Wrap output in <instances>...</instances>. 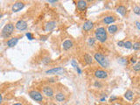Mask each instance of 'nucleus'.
<instances>
[{
	"label": "nucleus",
	"mask_w": 140,
	"mask_h": 105,
	"mask_svg": "<svg viewBox=\"0 0 140 105\" xmlns=\"http://www.w3.org/2000/svg\"><path fill=\"white\" fill-rule=\"evenodd\" d=\"M95 36H96V39L102 43H104L108 39L107 31L104 27H99L95 31Z\"/></svg>",
	"instance_id": "obj_1"
},
{
	"label": "nucleus",
	"mask_w": 140,
	"mask_h": 105,
	"mask_svg": "<svg viewBox=\"0 0 140 105\" xmlns=\"http://www.w3.org/2000/svg\"><path fill=\"white\" fill-rule=\"evenodd\" d=\"M94 58H95V60H96V61H97L102 67H103V68H109V60L103 55V54H100V52H96L94 55Z\"/></svg>",
	"instance_id": "obj_2"
},
{
	"label": "nucleus",
	"mask_w": 140,
	"mask_h": 105,
	"mask_svg": "<svg viewBox=\"0 0 140 105\" xmlns=\"http://www.w3.org/2000/svg\"><path fill=\"white\" fill-rule=\"evenodd\" d=\"M13 31H14V26L12 24V23H9V24L5 25V26H4V28L2 29L1 36L3 38H5V39L9 38L12 34Z\"/></svg>",
	"instance_id": "obj_3"
},
{
	"label": "nucleus",
	"mask_w": 140,
	"mask_h": 105,
	"mask_svg": "<svg viewBox=\"0 0 140 105\" xmlns=\"http://www.w3.org/2000/svg\"><path fill=\"white\" fill-rule=\"evenodd\" d=\"M29 95L33 100L35 101V102H42L43 101V95H41V93H39V91H36V90L30 91Z\"/></svg>",
	"instance_id": "obj_4"
},
{
	"label": "nucleus",
	"mask_w": 140,
	"mask_h": 105,
	"mask_svg": "<svg viewBox=\"0 0 140 105\" xmlns=\"http://www.w3.org/2000/svg\"><path fill=\"white\" fill-rule=\"evenodd\" d=\"M64 72H65V68H60V67H58V68H52V69L46 70V74H47V75H53V74H57V75H62Z\"/></svg>",
	"instance_id": "obj_5"
},
{
	"label": "nucleus",
	"mask_w": 140,
	"mask_h": 105,
	"mask_svg": "<svg viewBox=\"0 0 140 105\" xmlns=\"http://www.w3.org/2000/svg\"><path fill=\"white\" fill-rule=\"evenodd\" d=\"M42 92H43V94L46 95V96L50 97V98H51V97H53V95H54V91H53V89L49 86L44 87V88H43V89H42Z\"/></svg>",
	"instance_id": "obj_6"
},
{
	"label": "nucleus",
	"mask_w": 140,
	"mask_h": 105,
	"mask_svg": "<svg viewBox=\"0 0 140 105\" xmlns=\"http://www.w3.org/2000/svg\"><path fill=\"white\" fill-rule=\"evenodd\" d=\"M24 7H25V4L23 3V2H16V3H14L13 5H12V10L13 12H17L21 11Z\"/></svg>",
	"instance_id": "obj_7"
},
{
	"label": "nucleus",
	"mask_w": 140,
	"mask_h": 105,
	"mask_svg": "<svg viewBox=\"0 0 140 105\" xmlns=\"http://www.w3.org/2000/svg\"><path fill=\"white\" fill-rule=\"evenodd\" d=\"M95 76L98 79H105L108 77V73L103 69H97L95 72Z\"/></svg>",
	"instance_id": "obj_8"
},
{
	"label": "nucleus",
	"mask_w": 140,
	"mask_h": 105,
	"mask_svg": "<svg viewBox=\"0 0 140 105\" xmlns=\"http://www.w3.org/2000/svg\"><path fill=\"white\" fill-rule=\"evenodd\" d=\"M15 26L19 31H25L27 28V23L25 20H19L16 23Z\"/></svg>",
	"instance_id": "obj_9"
},
{
	"label": "nucleus",
	"mask_w": 140,
	"mask_h": 105,
	"mask_svg": "<svg viewBox=\"0 0 140 105\" xmlns=\"http://www.w3.org/2000/svg\"><path fill=\"white\" fill-rule=\"evenodd\" d=\"M76 5H77V8H78L80 11H84V10H86V8H87L88 4H87V1H84V0H79V1H77Z\"/></svg>",
	"instance_id": "obj_10"
},
{
	"label": "nucleus",
	"mask_w": 140,
	"mask_h": 105,
	"mask_svg": "<svg viewBox=\"0 0 140 105\" xmlns=\"http://www.w3.org/2000/svg\"><path fill=\"white\" fill-rule=\"evenodd\" d=\"M93 26H94V24H93L92 21L88 20V21H86V22L83 24V26H82V28H83V30L85 31V32H89V31H90L91 29L93 28Z\"/></svg>",
	"instance_id": "obj_11"
},
{
	"label": "nucleus",
	"mask_w": 140,
	"mask_h": 105,
	"mask_svg": "<svg viewBox=\"0 0 140 105\" xmlns=\"http://www.w3.org/2000/svg\"><path fill=\"white\" fill-rule=\"evenodd\" d=\"M18 41H19V38L15 37V38H12V39H10L8 41H7L6 45L8 47H13L14 46H16L18 43Z\"/></svg>",
	"instance_id": "obj_12"
},
{
	"label": "nucleus",
	"mask_w": 140,
	"mask_h": 105,
	"mask_svg": "<svg viewBox=\"0 0 140 105\" xmlns=\"http://www.w3.org/2000/svg\"><path fill=\"white\" fill-rule=\"evenodd\" d=\"M115 21H116V17H114V16H106L104 19H103V23L106 25L112 24Z\"/></svg>",
	"instance_id": "obj_13"
},
{
	"label": "nucleus",
	"mask_w": 140,
	"mask_h": 105,
	"mask_svg": "<svg viewBox=\"0 0 140 105\" xmlns=\"http://www.w3.org/2000/svg\"><path fill=\"white\" fill-rule=\"evenodd\" d=\"M56 26V22L55 21H50L46 25V32H51Z\"/></svg>",
	"instance_id": "obj_14"
},
{
	"label": "nucleus",
	"mask_w": 140,
	"mask_h": 105,
	"mask_svg": "<svg viewBox=\"0 0 140 105\" xmlns=\"http://www.w3.org/2000/svg\"><path fill=\"white\" fill-rule=\"evenodd\" d=\"M72 46H73V42L71 40H69V39L65 40L63 42V44H62V47H63L64 50H68Z\"/></svg>",
	"instance_id": "obj_15"
},
{
	"label": "nucleus",
	"mask_w": 140,
	"mask_h": 105,
	"mask_svg": "<svg viewBox=\"0 0 140 105\" xmlns=\"http://www.w3.org/2000/svg\"><path fill=\"white\" fill-rule=\"evenodd\" d=\"M55 99H56L57 102H64V101H65L66 97L63 93H60H60H57L56 95H55Z\"/></svg>",
	"instance_id": "obj_16"
},
{
	"label": "nucleus",
	"mask_w": 140,
	"mask_h": 105,
	"mask_svg": "<svg viewBox=\"0 0 140 105\" xmlns=\"http://www.w3.org/2000/svg\"><path fill=\"white\" fill-rule=\"evenodd\" d=\"M117 29H118L117 26H116V25H111V26H109L108 27V32L110 34H115L117 32Z\"/></svg>",
	"instance_id": "obj_17"
},
{
	"label": "nucleus",
	"mask_w": 140,
	"mask_h": 105,
	"mask_svg": "<svg viewBox=\"0 0 140 105\" xmlns=\"http://www.w3.org/2000/svg\"><path fill=\"white\" fill-rule=\"evenodd\" d=\"M124 97L128 101H131L132 99H133V97H134L133 91H131V90H127V91L125 92V94H124Z\"/></svg>",
	"instance_id": "obj_18"
},
{
	"label": "nucleus",
	"mask_w": 140,
	"mask_h": 105,
	"mask_svg": "<svg viewBox=\"0 0 140 105\" xmlns=\"http://www.w3.org/2000/svg\"><path fill=\"white\" fill-rule=\"evenodd\" d=\"M116 11L119 14H121L122 16H124L126 13V7L123 6V5H119V6L116 8Z\"/></svg>",
	"instance_id": "obj_19"
},
{
	"label": "nucleus",
	"mask_w": 140,
	"mask_h": 105,
	"mask_svg": "<svg viewBox=\"0 0 140 105\" xmlns=\"http://www.w3.org/2000/svg\"><path fill=\"white\" fill-rule=\"evenodd\" d=\"M70 63H71V65L74 67V68L77 71V73H78L79 75H81V74H82V70L80 69V68H79V66H78V64H77L76 61H75V60H72Z\"/></svg>",
	"instance_id": "obj_20"
},
{
	"label": "nucleus",
	"mask_w": 140,
	"mask_h": 105,
	"mask_svg": "<svg viewBox=\"0 0 140 105\" xmlns=\"http://www.w3.org/2000/svg\"><path fill=\"white\" fill-rule=\"evenodd\" d=\"M84 60H85V62L87 64H92L93 62V58L90 54H84Z\"/></svg>",
	"instance_id": "obj_21"
},
{
	"label": "nucleus",
	"mask_w": 140,
	"mask_h": 105,
	"mask_svg": "<svg viewBox=\"0 0 140 105\" xmlns=\"http://www.w3.org/2000/svg\"><path fill=\"white\" fill-rule=\"evenodd\" d=\"M132 46H133V44L131 43V41H126L124 43V47L126 49H131Z\"/></svg>",
	"instance_id": "obj_22"
},
{
	"label": "nucleus",
	"mask_w": 140,
	"mask_h": 105,
	"mask_svg": "<svg viewBox=\"0 0 140 105\" xmlns=\"http://www.w3.org/2000/svg\"><path fill=\"white\" fill-rule=\"evenodd\" d=\"M132 48H133V50H135V51H137V50L140 49V42L139 41H137V42H135L133 44V46H132Z\"/></svg>",
	"instance_id": "obj_23"
},
{
	"label": "nucleus",
	"mask_w": 140,
	"mask_h": 105,
	"mask_svg": "<svg viewBox=\"0 0 140 105\" xmlns=\"http://www.w3.org/2000/svg\"><path fill=\"white\" fill-rule=\"evenodd\" d=\"M133 12L137 15H140V6H135L133 8Z\"/></svg>",
	"instance_id": "obj_24"
},
{
	"label": "nucleus",
	"mask_w": 140,
	"mask_h": 105,
	"mask_svg": "<svg viewBox=\"0 0 140 105\" xmlns=\"http://www.w3.org/2000/svg\"><path fill=\"white\" fill-rule=\"evenodd\" d=\"M95 41H96V39H95V38H89L88 43H89V46H93V45L95 44Z\"/></svg>",
	"instance_id": "obj_25"
},
{
	"label": "nucleus",
	"mask_w": 140,
	"mask_h": 105,
	"mask_svg": "<svg viewBox=\"0 0 140 105\" xmlns=\"http://www.w3.org/2000/svg\"><path fill=\"white\" fill-rule=\"evenodd\" d=\"M133 69H134V71H137V72L140 71V61L139 62H137V64L133 67Z\"/></svg>",
	"instance_id": "obj_26"
},
{
	"label": "nucleus",
	"mask_w": 140,
	"mask_h": 105,
	"mask_svg": "<svg viewBox=\"0 0 140 105\" xmlns=\"http://www.w3.org/2000/svg\"><path fill=\"white\" fill-rule=\"evenodd\" d=\"M118 62L125 65V64H127V59H125V58H120V59L118 60Z\"/></svg>",
	"instance_id": "obj_27"
},
{
	"label": "nucleus",
	"mask_w": 140,
	"mask_h": 105,
	"mask_svg": "<svg viewBox=\"0 0 140 105\" xmlns=\"http://www.w3.org/2000/svg\"><path fill=\"white\" fill-rule=\"evenodd\" d=\"M26 35V37L28 38V39H29V40H33V35H32L31 32H27Z\"/></svg>",
	"instance_id": "obj_28"
},
{
	"label": "nucleus",
	"mask_w": 140,
	"mask_h": 105,
	"mask_svg": "<svg viewBox=\"0 0 140 105\" xmlns=\"http://www.w3.org/2000/svg\"><path fill=\"white\" fill-rule=\"evenodd\" d=\"M130 61L131 63H136V62H137V57H136L135 55L132 56V57L130 58Z\"/></svg>",
	"instance_id": "obj_29"
},
{
	"label": "nucleus",
	"mask_w": 140,
	"mask_h": 105,
	"mask_svg": "<svg viewBox=\"0 0 140 105\" xmlns=\"http://www.w3.org/2000/svg\"><path fill=\"white\" fill-rule=\"evenodd\" d=\"M43 63H45V64H47V63L50 62V58H44V60H42Z\"/></svg>",
	"instance_id": "obj_30"
},
{
	"label": "nucleus",
	"mask_w": 140,
	"mask_h": 105,
	"mask_svg": "<svg viewBox=\"0 0 140 105\" xmlns=\"http://www.w3.org/2000/svg\"><path fill=\"white\" fill-rule=\"evenodd\" d=\"M124 41H118L117 42V46H124Z\"/></svg>",
	"instance_id": "obj_31"
},
{
	"label": "nucleus",
	"mask_w": 140,
	"mask_h": 105,
	"mask_svg": "<svg viewBox=\"0 0 140 105\" xmlns=\"http://www.w3.org/2000/svg\"><path fill=\"white\" fill-rule=\"evenodd\" d=\"M94 85H95V86H96V87H98V88H101V87H102L101 83H100L99 81H96Z\"/></svg>",
	"instance_id": "obj_32"
},
{
	"label": "nucleus",
	"mask_w": 140,
	"mask_h": 105,
	"mask_svg": "<svg viewBox=\"0 0 140 105\" xmlns=\"http://www.w3.org/2000/svg\"><path fill=\"white\" fill-rule=\"evenodd\" d=\"M135 25H136V26H137V28L140 30V22H139V21H136Z\"/></svg>",
	"instance_id": "obj_33"
},
{
	"label": "nucleus",
	"mask_w": 140,
	"mask_h": 105,
	"mask_svg": "<svg viewBox=\"0 0 140 105\" xmlns=\"http://www.w3.org/2000/svg\"><path fill=\"white\" fill-rule=\"evenodd\" d=\"M116 96H111V97H110V102H113V101L116 100Z\"/></svg>",
	"instance_id": "obj_34"
},
{
	"label": "nucleus",
	"mask_w": 140,
	"mask_h": 105,
	"mask_svg": "<svg viewBox=\"0 0 140 105\" xmlns=\"http://www.w3.org/2000/svg\"><path fill=\"white\" fill-rule=\"evenodd\" d=\"M56 2L57 1H55V0H54V1H49V3H56Z\"/></svg>",
	"instance_id": "obj_35"
},
{
	"label": "nucleus",
	"mask_w": 140,
	"mask_h": 105,
	"mask_svg": "<svg viewBox=\"0 0 140 105\" xmlns=\"http://www.w3.org/2000/svg\"><path fill=\"white\" fill-rule=\"evenodd\" d=\"M101 101H102V102H103V101H105V98H102V99H101Z\"/></svg>",
	"instance_id": "obj_36"
},
{
	"label": "nucleus",
	"mask_w": 140,
	"mask_h": 105,
	"mask_svg": "<svg viewBox=\"0 0 140 105\" xmlns=\"http://www.w3.org/2000/svg\"><path fill=\"white\" fill-rule=\"evenodd\" d=\"M13 105H22L21 103H15V104H13Z\"/></svg>",
	"instance_id": "obj_37"
}]
</instances>
